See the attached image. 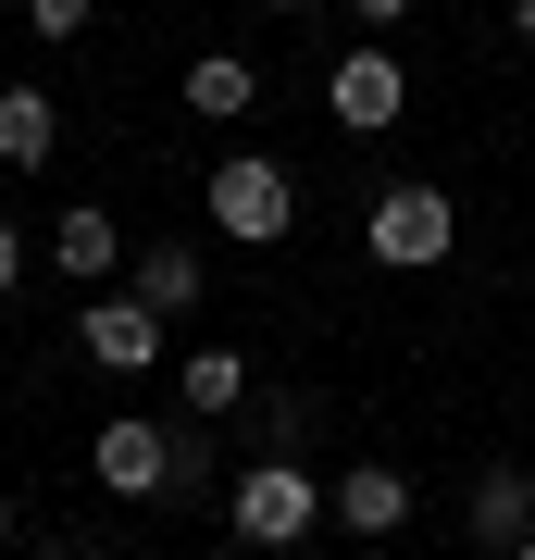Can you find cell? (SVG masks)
<instances>
[{"label":"cell","mask_w":535,"mask_h":560,"mask_svg":"<svg viewBox=\"0 0 535 560\" xmlns=\"http://www.w3.org/2000/svg\"><path fill=\"white\" fill-rule=\"evenodd\" d=\"M88 474L113 486V499H199V486H224L212 474V423H150V411H113L88 436Z\"/></svg>","instance_id":"obj_1"},{"label":"cell","mask_w":535,"mask_h":560,"mask_svg":"<svg viewBox=\"0 0 535 560\" xmlns=\"http://www.w3.org/2000/svg\"><path fill=\"white\" fill-rule=\"evenodd\" d=\"M224 511H237V548H312L324 523H337L324 474H312V460H275V448H261L249 474L224 486Z\"/></svg>","instance_id":"obj_2"},{"label":"cell","mask_w":535,"mask_h":560,"mask_svg":"<svg viewBox=\"0 0 535 560\" xmlns=\"http://www.w3.org/2000/svg\"><path fill=\"white\" fill-rule=\"evenodd\" d=\"M199 212H212V237H237V249H275L287 224H299V175L275 150H224L212 175H199Z\"/></svg>","instance_id":"obj_3"},{"label":"cell","mask_w":535,"mask_h":560,"mask_svg":"<svg viewBox=\"0 0 535 560\" xmlns=\"http://www.w3.org/2000/svg\"><path fill=\"white\" fill-rule=\"evenodd\" d=\"M361 249H374L386 275H437L461 249V200L437 175H398V187H374V212H361Z\"/></svg>","instance_id":"obj_4"},{"label":"cell","mask_w":535,"mask_h":560,"mask_svg":"<svg viewBox=\"0 0 535 560\" xmlns=\"http://www.w3.org/2000/svg\"><path fill=\"white\" fill-rule=\"evenodd\" d=\"M324 113H337L349 138H386V125L411 113V62H398L386 38H349V50H337V75H324Z\"/></svg>","instance_id":"obj_5"},{"label":"cell","mask_w":535,"mask_h":560,"mask_svg":"<svg viewBox=\"0 0 535 560\" xmlns=\"http://www.w3.org/2000/svg\"><path fill=\"white\" fill-rule=\"evenodd\" d=\"M461 536H474L486 560H511L535 536V474H523V460H486V474L461 486Z\"/></svg>","instance_id":"obj_6"},{"label":"cell","mask_w":535,"mask_h":560,"mask_svg":"<svg viewBox=\"0 0 535 560\" xmlns=\"http://www.w3.org/2000/svg\"><path fill=\"white\" fill-rule=\"evenodd\" d=\"M75 349L100 361V374H162V312L150 300H88L75 312Z\"/></svg>","instance_id":"obj_7"},{"label":"cell","mask_w":535,"mask_h":560,"mask_svg":"<svg viewBox=\"0 0 535 560\" xmlns=\"http://www.w3.org/2000/svg\"><path fill=\"white\" fill-rule=\"evenodd\" d=\"M324 499H337L349 536H398V523H411V474H398V460H349V474H324Z\"/></svg>","instance_id":"obj_8"},{"label":"cell","mask_w":535,"mask_h":560,"mask_svg":"<svg viewBox=\"0 0 535 560\" xmlns=\"http://www.w3.org/2000/svg\"><path fill=\"white\" fill-rule=\"evenodd\" d=\"M50 275H75V287H113V275H125V224L100 212V200H75V212L50 224Z\"/></svg>","instance_id":"obj_9"},{"label":"cell","mask_w":535,"mask_h":560,"mask_svg":"<svg viewBox=\"0 0 535 560\" xmlns=\"http://www.w3.org/2000/svg\"><path fill=\"white\" fill-rule=\"evenodd\" d=\"M175 101H187L199 125H249V113H261V75H249L237 50H199L187 75H175Z\"/></svg>","instance_id":"obj_10"},{"label":"cell","mask_w":535,"mask_h":560,"mask_svg":"<svg viewBox=\"0 0 535 560\" xmlns=\"http://www.w3.org/2000/svg\"><path fill=\"white\" fill-rule=\"evenodd\" d=\"M138 300H150L162 324H187L199 300H212V261H199L187 237H150V249H138Z\"/></svg>","instance_id":"obj_11"},{"label":"cell","mask_w":535,"mask_h":560,"mask_svg":"<svg viewBox=\"0 0 535 560\" xmlns=\"http://www.w3.org/2000/svg\"><path fill=\"white\" fill-rule=\"evenodd\" d=\"M175 411H187V423L249 411V361H237V349H187V361H175Z\"/></svg>","instance_id":"obj_12"},{"label":"cell","mask_w":535,"mask_h":560,"mask_svg":"<svg viewBox=\"0 0 535 560\" xmlns=\"http://www.w3.org/2000/svg\"><path fill=\"white\" fill-rule=\"evenodd\" d=\"M50 150H62V101L50 88H0V162L25 175V162H50Z\"/></svg>","instance_id":"obj_13"},{"label":"cell","mask_w":535,"mask_h":560,"mask_svg":"<svg viewBox=\"0 0 535 560\" xmlns=\"http://www.w3.org/2000/svg\"><path fill=\"white\" fill-rule=\"evenodd\" d=\"M88 13H100V0H25V25H38V38H88Z\"/></svg>","instance_id":"obj_14"},{"label":"cell","mask_w":535,"mask_h":560,"mask_svg":"<svg viewBox=\"0 0 535 560\" xmlns=\"http://www.w3.org/2000/svg\"><path fill=\"white\" fill-rule=\"evenodd\" d=\"M261 436H275V460H299V436H312V399H275V411H261Z\"/></svg>","instance_id":"obj_15"},{"label":"cell","mask_w":535,"mask_h":560,"mask_svg":"<svg viewBox=\"0 0 535 560\" xmlns=\"http://www.w3.org/2000/svg\"><path fill=\"white\" fill-rule=\"evenodd\" d=\"M423 13V0H349V25H361V38H386V25H411Z\"/></svg>","instance_id":"obj_16"},{"label":"cell","mask_w":535,"mask_h":560,"mask_svg":"<svg viewBox=\"0 0 535 560\" xmlns=\"http://www.w3.org/2000/svg\"><path fill=\"white\" fill-rule=\"evenodd\" d=\"M13 287H25V237L0 224V300H13Z\"/></svg>","instance_id":"obj_17"},{"label":"cell","mask_w":535,"mask_h":560,"mask_svg":"<svg viewBox=\"0 0 535 560\" xmlns=\"http://www.w3.org/2000/svg\"><path fill=\"white\" fill-rule=\"evenodd\" d=\"M13 536H25V511H13V486H0V560H13Z\"/></svg>","instance_id":"obj_18"},{"label":"cell","mask_w":535,"mask_h":560,"mask_svg":"<svg viewBox=\"0 0 535 560\" xmlns=\"http://www.w3.org/2000/svg\"><path fill=\"white\" fill-rule=\"evenodd\" d=\"M261 13H287V25H312V13H324V0H261Z\"/></svg>","instance_id":"obj_19"},{"label":"cell","mask_w":535,"mask_h":560,"mask_svg":"<svg viewBox=\"0 0 535 560\" xmlns=\"http://www.w3.org/2000/svg\"><path fill=\"white\" fill-rule=\"evenodd\" d=\"M511 38H523V50H535V0H511Z\"/></svg>","instance_id":"obj_20"},{"label":"cell","mask_w":535,"mask_h":560,"mask_svg":"<svg viewBox=\"0 0 535 560\" xmlns=\"http://www.w3.org/2000/svg\"><path fill=\"white\" fill-rule=\"evenodd\" d=\"M38 560H88V548H38Z\"/></svg>","instance_id":"obj_21"},{"label":"cell","mask_w":535,"mask_h":560,"mask_svg":"<svg viewBox=\"0 0 535 560\" xmlns=\"http://www.w3.org/2000/svg\"><path fill=\"white\" fill-rule=\"evenodd\" d=\"M511 560H535V536H523V548H511Z\"/></svg>","instance_id":"obj_22"}]
</instances>
